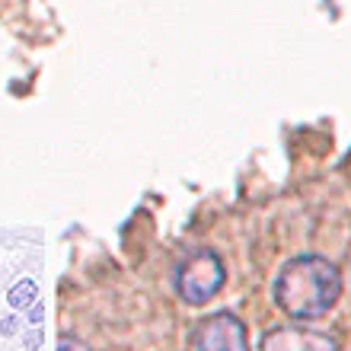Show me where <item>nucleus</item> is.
<instances>
[{"mask_svg":"<svg viewBox=\"0 0 351 351\" xmlns=\"http://www.w3.org/2000/svg\"><path fill=\"white\" fill-rule=\"evenodd\" d=\"M42 316H45V306H42V304L29 306V319H32V323H42Z\"/></svg>","mask_w":351,"mask_h":351,"instance_id":"obj_9","label":"nucleus"},{"mask_svg":"<svg viewBox=\"0 0 351 351\" xmlns=\"http://www.w3.org/2000/svg\"><path fill=\"white\" fill-rule=\"evenodd\" d=\"M227 285V265L221 252L211 246H198L176 265V294L189 306H208Z\"/></svg>","mask_w":351,"mask_h":351,"instance_id":"obj_2","label":"nucleus"},{"mask_svg":"<svg viewBox=\"0 0 351 351\" xmlns=\"http://www.w3.org/2000/svg\"><path fill=\"white\" fill-rule=\"evenodd\" d=\"M192 351H250L246 323L233 310L202 316L192 329Z\"/></svg>","mask_w":351,"mask_h":351,"instance_id":"obj_3","label":"nucleus"},{"mask_svg":"<svg viewBox=\"0 0 351 351\" xmlns=\"http://www.w3.org/2000/svg\"><path fill=\"white\" fill-rule=\"evenodd\" d=\"M16 329H19V319H16V316H7V319L0 323V332H3V335H13Z\"/></svg>","mask_w":351,"mask_h":351,"instance_id":"obj_7","label":"nucleus"},{"mask_svg":"<svg viewBox=\"0 0 351 351\" xmlns=\"http://www.w3.org/2000/svg\"><path fill=\"white\" fill-rule=\"evenodd\" d=\"M36 297H38V285L32 281V278H23V281H16V285L10 287L7 300H10L13 310H26V306L36 304Z\"/></svg>","mask_w":351,"mask_h":351,"instance_id":"obj_5","label":"nucleus"},{"mask_svg":"<svg viewBox=\"0 0 351 351\" xmlns=\"http://www.w3.org/2000/svg\"><path fill=\"white\" fill-rule=\"evenodd\" d=\"M38 345H42V329H32V332H29V339H26V348L36 351Z\"/></svg>","mask_w":351,"mask_h":351,"instance_id":"obj_8","label":"nucleus"},{"mask_svg":"<svg viewBox=\"0 0 351 351\" xmlns=\"http://www.w3.org/2000/svg\"><path fill=\"white\" fill-rule=\"evenodd\" d=\"M259 351H342L339 339L310 323H285L271 326L259 339Z\"/></svg>","mask_w":351,"mask_h":351,"instance_id":"obj_4","label":"nucleus"},{"mask_svg":"<svg viewBox=\"0 0 351 351\" xmlns=\"http://www.w3.org/2000/svg\"><path fill=\"white\" fill-rule=\"evenodd\" d=\"M58 351H90L80 339H71V335H64L61 342H58Z\"/></svg>","mask_w":351,"mask_h":351,"instance_id":"obj_6","label":"nucleus"},{"mask_svg":"<svg viewBox=\"0 0 351 351\" xmlns=\"http://www.w3.org/2000/svg\"><path fill=\"white\" fill-rule=\"evenodd\" d=\"M345 294V275L319 252H297L271 278V300L291 323H316Z\"/></svg>","mask_w":351,"mask_h":351,"instance_id":"obj_1","label":"nucleus"}]
</instances>
